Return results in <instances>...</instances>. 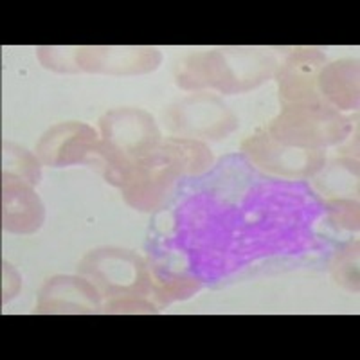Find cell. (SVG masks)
Instances as JSON below:
<instances>
[{"mask_svg": "<svg viewBox=\"0 0 360 360\" xmlns=\"http://www.w3.org/2000/svg\"><path fill=\"white\" fill-rule=\"evenodd\" d=\"M99 144L86 164L114 188L123 189L137 160L157 152L160 130L155 119L139 108H114L99 119Z\"/></svg>", "mask_w": 360, "mask_h": 360, "instance_id": "1", "label": "cell"}, {"mask_svg": "<svg viewBox=\"0 0 360 360\" xmlns=\"http://www.w3.org/2000/svg\"><path fill=\"white\" fill-rule=\"evenodd\" d=\"M274 62L258 49H213L188 56L176 72L184 90L214 89L236 94L262 85L270 78Z\"/></svg>", "mask_w": 360, "mask_h": 360, "instance_id": "2", "label": "cell"}, {"mask_svg": "<svg viewBox=\"0 0 360 360\" xmlns=\"http://www.w3.org/2000/svg\"><path fill=\"white\" fill-rule=\"evenodd\" d=\"M270 137L288 146L321 150L340 143L352 131V121L324 99L287 105L266 127Z\"/></svg>", "mask_w": 360, "mask_h": 360, "instance_id": "3", "label": "cell"}, {"mask_svg": "<svg viewBox=\"0 0 360 360\" xmlns=\"http://www.w3.org/2000/svg\"><path fill=\"white\" fill-rule=\"evenodd\" d=\"M79 276L89 279L103 299L146 297L152 292V278L146 263L134 250L99 247L78 263Z\"/></svg>", "mask_w": 360, "mask_h": 360, "instance_id": "4", "label": "cell"}, {"mask_svg": "<svg viewBox=\"0 0 360 360\" xmlns=\"http://www.w3.org/2000/svg\"><path fill=\"white\" fill-rule=\"evenodd\" d=\"M166 124L179 137L224 139L238 128V119L217 96L195 94L175 103L164 114Z\"/></svg>", "mask_w": 360, "mask_h": 360, "instance_id": "5", "label": "cell"}, {"mask_svg": "<svg viewBox=\"0 0 360 360\" xmlns=\"http://www.w3.org/2000/svg\"><path fill=\"white\" fill-rule=\"evenodd\" d=\"M242 152L259 169L285 179L315 176L326 162L324 152L321 150L288 146L270 137L266 130L250 135L242 144Z\"/></svg>", "mask_w": 360, "mask_h": 360, "instance_id": "6", "label": "cell"}, {"mask_svg": "<svg viewBox=\"0 0 360 360\" xmlns=\"http://www.w3.org/2000/svg\"><path fill=\"white\" fill-rule=\"evenodd\" d=\"M182 175V169L157 150L152 155L137 160L121 193L130 207L155 211L166 202L176 179Z\"/></svg>", "mask_w": 360, "mask_h": 360, "instance_id": "7", "label": "cell"}, {"mask_svg": "<svg viewBox=\"0 0 360 360\" xmlns=\"http://www.w3.org/2000/svg\"><path fill=\"white\" fill-rule=\"evenodd\" d=\"M98 144L99 135L94 128L78 121H67L44 131L34 148V155L44 166L65 168L86 164Z\"/></svg>", "mask_w": 360, "mask_h": 360, "instance_id": "8", "label": "cell"}, {"mask_svg": "<svg viewBox=\"0 0 360 360\" xmlns=\"http://www.w3.org/2000/svg\"><path fill=\"white\" fill-rule=\"evenodd\" d=\"M160 51L155 47H76V69L86 72L130 76L159 67Z\"/></svg>", "mask_w": 360, "mask_h": 360, "instance_id": "9", "label": "cell"}, {"mask_svg": "<svg viewBox=\"0 0 360 360\" xmlns=\"http://www.w3.org/2000/svg\"><path fill=\"white\" fill-rule=\"evenodd\" d=\"M326 65V56L319 49H299L279 65L276 79L283 107L321 101L317 79Z\"/></svg>", "mask_w": 360, "mask_h": 360, "instance_id": "10", "label": "cell"}, {"mask_svg": "<svg viewBox=\"0 0 360 360\" xmlns=\"http://www.w3.org/2000/svg\"><path fill=\"white\" fill-rule=\"evenodd\" d=\"M103 295L83 276H53L40 288L37 314H96Z\"/></svg>", "mask_w": 360, "mask_h": 360, "instance_id": "11", "label": "cell"}, {"mask_svg": "<svg viewBox=\"0 0 360 360\" xmlns=\"http://www.w3.org/2000/svg\"><path fill=\"white\" fill-rule=\"evenodd\" d=\"M45 220L40 197L25 180L2 175V227L13 234H33Z\"/></svg>", "mask_w": 360, "mask_h": 360, "instance_id": "12", "label": "cell"}, {"mask_svg": "<svg viewBox=\"0 0 360 360\" xmlns=\"http://www.w3.org/2000/svg\"><path fill=\"white\" fill-rule=\"evenodd\" d=\"M319 96L337 110L359 108V62L339 60L326 63L317 79Z\"/></svg>", "mask_w": 360, "mask_h": 360, "instance_id": "13", "label": "cell"}, {"mask_svg": "<svg viewBox=\"0 0 360 360\" xmlns=\"http://www.w3.org/2000/svg\"><path fill=\"white\" fill-rule=\"evenodd\" d=\"M321 175L315 176V188L328 200H356L359 195V168L356 159L333 160L323 166Z\"/></svg>", "mask_w": 360, "mask_h": 360, "instance_id": "14", "label": "cell"}, {"mask_svg": "<svg viewBox=\"0 0 360 360\" xmlns=\"http://www.w3.org/2000/svg\"><path fill=\"white\" fill-rule=\"evenodd\" d=\"M157 150L169 157L184 175H200L213 166V153L198 139L166 137Z\"/></svg>", "mask_w": 360, "mask_h": 360, "instance_id": "15", "label": "cell"}, {"mask_svg": "<svg viewBox=\"0 0 360 360\" xmlns=\"http://www.w3.org/2000/svg\"><path fill=\"white\" fill-rule=\"evenodd\" d=\"M37 155L13 143L2 144V175H11L37 186L41 179V166Z\"/></svg>", "mask_w": 360, "mask_h": 360, "instance_id": "16", "label": "cell"}, {"mask_svg": "<svg viewBox=\"0 0 360 360\" xmlns=\"http://www.w3.org/2000/svg\"><path fill=\"white\" fill-rule=\"evenodd\" d=\"M152 292L160 304H169L179 299H188L195 292L200 290V281L191 276L166 274L152 276Z\"/></svg>", "mask_w": 360, "mask_h": 360, "instance_id": "17", "label": "cell"}, {"mask_svg": "<svg viewBox=\"0 0 360 360\" xmlns=\"http://www.w3.org/2000/svg\"><path fill=\"white\" fill-rule=\"evenodd\" d=\"M333 274L337 283L349 288L352 292H359V242L348 245L337 256L333 265Z\"/></svg>", "mask_w": 360, "mask_h": 360, "instance_id": "18", "label": "cell"}, {"mask_svg": "<svg viewBox=\"0 0 360 360\" xmlns=\"http://www.w3.org/2000/svg\"><path fill=\"white\" fill-rule=\"evenodd\" d=\"M37 54L45 69L58 72H78L76 47H38Z\"/></svg>", "mask_w": 360, "mask_h": 360, "instance_id": "19", "label": "cell"}, {"mask_svg": "<svg viewBox=\"0 0 360 360\" xmlns=\"http://www.w3.org/2000/svg\"><path fill=\"white\" fill-rule=\"evenodd\" d=\"M333 221L344 229H359V204L356 200H328Z\"/></svg>", "mask_w": 360, "mask_h": 360, "instance_id": "20", "label": "cell"}, {"mask_svg": "<svg viewBox=\"0 0 360 360\" xmlns=\"http://www.w3.org/2000/svg\"><path fill=\"white\" fill-rule=\"evenodd\" d=\"M105 314H155V304L148 303L144 297H121L108 301L103 307Z\"/></svg>", "mask_w": 360, "mask_h": 360, "instance_id": "21", "label": "cell"}, {"mask_svg": "<svg viewBox=\"0 0 360 360\" xmlns=\"http://www.w3.org/2000/svg\"><path fill=\"white\" fill-rule=\"evenodd\" d=\"M22 285V278L18 276V272L15 270V266L9 265L8 262H4V288H2V303H8L9 299H13L18 294Z\"/></svg>", "mask_w": 360, "mask_h": 360, "instance_id": "22", "label": "cell"}]
</instances>
